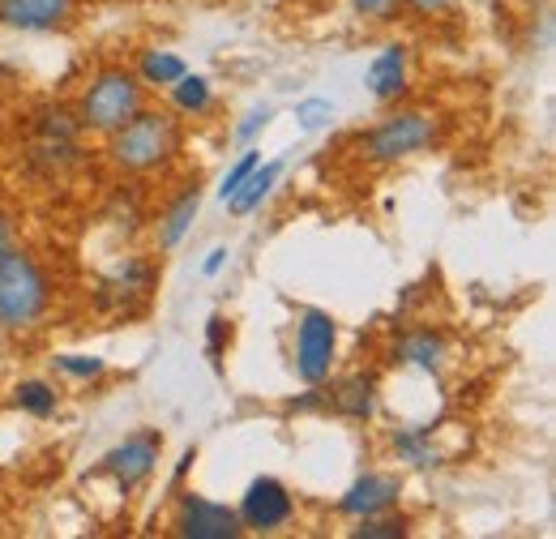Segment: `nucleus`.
I'll return each mask as SVG.
<instances>
[{
    "mask_svg": "<svg viewBox=\"0 0 556 539\" xmlns=\"http://www.w3.org/2000/svg\"><path fill=\"white\" fill-rule=\"evenodd\" d=\"M185 154V121L172 108L146 103L116 134L103 137V163L121 180H154L167 176Z\"/></svg>",
    "mask_w": 556,
    "mask_h": 539,
    "instance_id": "nucleus-1",
    "label": "nucleus"
},
{
    "mask_svg": "<svg viewBox=\"0 0 556 539\" xmlns=\"http://www.w3.org/2000/svg\"><path fill=\"white\" fill-rule=\"evenodd\" d=\"M56 309V278L35 249L13 240L0 249V335H35Z\"/></svg>",
    "mask_w": 556,
    "mask_h": 539,
    "instance_id": "nucleus-2",
    "label": "nucleus"
},
{
    "mask_svg": "<svg viewBox=\"0 0 556 539\" xmlns=\"http://www.w3.org/2000/svg\"><path fill=\"white\" fill-rule=\"evenodd\" d=\"M150 103V90L138 82V73L129 65H103L86 77V86L77 90L73 99V112H77V125L81 134L90 137H108L116 134L138 108Z\"/></svg>",
    "mask_w": 556,
    "mask_h": 539,
    "instance_id": "nucleus-3",
    "label": "nucleus"
},
{
    "mask_svg": "<svg viewBox=\"0 0 556 539\" xmlns=\"http://www.w3.org/2000/svg\"><path fill=\"white\" fill-rule=\"evenodd\" d=\"M441 141V121L424 108H399L386 112L372 129L355 137V154L372 167H399V163H412L419 154L437 150Z\"/></svg>",
    "mask_w": 556,
    "mask_h": 539,
    "instance_id": "nucleus-4",
    "label": "nucleus"
},
{
    "mask_svg": "<svg viewBox=\"0 0 556 539\" xmlns=\"http://www.w3.org/2000/svg\"><path fill=\"white\" fill-rule=\"evenodd\" d=\"M339 368V317L321 304L295 313L291 326V373L300 386H326Z\"/></svg>",
    "mask_w": 556,
    "mask_h": 539,
    "instance_id": "nucleus-5",
    "label": "nucleus"
},
{
    "mask_svg": "<svg viewBox=\"0 0 556 539\" xmlns=\"http://www.w3.org/2000/svg\"><path fill=\"white\" fill-rule=\"evenodd\" d=\"M236 514H240V527L244 536H282L295 527L300 518V501L291 492L287 479L278 475H253L236 501Z\"/></svg>",
    "mask_w": 556,
    "mask_h": 539,
    "instance_id": "nucleus-6",
    "label": "nucleus"
},
{
    "mask_svg": "<svg viewBox=\"0 0 556 539\" xmlns=\"http://www.w3.org/2000/svg\"><path fill=\"white\" fill-rule=\"evenodd\" d=\"M159 459H163V433L159 428H138V433H129V437H121L116 446L103 450L94 475L112 479L116 492L129 497L134 488H141L150 475L159 472Z\"/></svg>",
    "mask_w": 556,
    "mask_h": 539,
    "instance_id": "nucleus-7",
    "label": "nucleus"
},
{
    "mask_svg": "<svg viewBox=\"0 0 556 539\" xmlns=\"http://www.w3.org/2000/svg\"><path fill=\"white\" fill-rule=\"evenodd\" d=\"M154 287H159V266H154L150 258H141V253H129L125 262L112 266V274H103L94 304H99L103 313L134 317V313L146 309V300H150Z\"/></svg>",
    "mask_w": 556,
    "mask_h": 539,
    "instance_id": "nucleus-8",
    "label": "nucleus"
},
{
    "mask_svg": "<svg viewBox=\"0 0 556 539\" xmlns=\"http://www.w3.org/2000/svg\"><path fill=\"white\" fill-rule=\"evenodd\" d=\"M172 536L180 539H240V514L227 501H214L202 492H176L172 510Z\"/></svg>",
    "mask_w": 556,
    "mask_h": 539,
    "instance_id": "nucleus-9",
    "label": "nucleus"
},
{
    "mask_svg": "<svg viewBox=\"0 0 556 539\" xmlns=\"http://www.w3.org/2000/svg\"><path fill=\"white\" fill-rule=\"evenodd\" d=\"M321 394H326V411L334 419L368 424L381 406V373L377 368H351L343 377H330L321 386Z\"/></svg>",
    "mask_w": 556,
    "mask_h": 539,
    "instance_id": "nucleus-10",
    "label": "nucleus"
},
{
    "mask_svg": "<svg viewBox=\"0 0 556 539\" xmlns=\"http://www.w3.org/2000/svg\"><path fill=\"white\" fill-rule=\"evenodd\" d=\"M403 501V479L390 472H364L355 475L348 488L339 492L334 501V514L348 518V523H359V518H372V514H386Z\"/></svg>",
    "mask_w": 556,
    "mask_h": 539,
    "instance_id": "nucleus-11",
    "label": "nucleus"
},
{
    "mask_svg": "<svg viewBox=\"0 0 556 539\" xmlns=\"http://www.w3.org/2000/svg\"><path fill=\"white\" fill-rule=\"evenodd\" d=\"M364 90H368L372 103H381V108L403 103V99L412 95V48L399 43V39L381 43V52L364 68Z\"/></svg>",
    "mask_w": 556,
    "mask_h": 539,
    "instance_id": "nucleus-12",
    "label": "nucleus"
},
{
    "mask_svg": "<svg viewBox=\"0 0 556 539\" xmlns=\"http://www.w3.org/2000/svg\"><path fill=\"white\" fill-rule=\"evenodd\" d=\"M81 0H0V26L13 35H56L77 17Z\"/></svg>",
    "mask_w": 556,
    "mask_h": 539,
    "instance_id": "nucleus-13",
    "label": "nucleus"
},
{
    "mask_svg": "<svg viewBox=\"0 0 556 539\" xmlns=\"http://www.w3.org/2000/svg\"><path fill=\"white\" fill-rule=\"evenodd\" d=\"M390 364L399 368H416L424 377H441L450 364V338L441 335L437 326H412L394 338L390 347Z\"/></svg>",
    "mask_w": 556,
    "mask_h": 539,
    "instance_id": "nucleus-14",
    "label": "nucleus"
},
{
    "mask_svg": "<svg viewBox=\"0 0 556 539\" xmlns=\"http://www.w3.org/2000/svg\"><path fill=\"white\" fill-rule=\"evenodd\" d=\"M202 198H206L202 185L189 180L172 202L154 214L150 231H154V249H159V253H176V249L189 240V231H193V223H198V214H202Z\"/></svg>",
    "mask_w": 556,
    "mask_h": 539,
    "instance_id": "nucleus-15",
    "label": "nucleus"
},
{
    "mask_svg": "<svg viewBox=\"0 0 556 539\" xmlns=\"http://www.w3.org/2000/svg\"><path fill=\"white\" fill-rule=\"evenodd\" d=\"M390 459L412 472H437L445 463V450L437 446V424H394L390 428Z\"/></svg>",
    "mask_w": 556,
    "mask_h": 539,
    "instance_id": "nucleus-16",
    "label": "nucleus"
},
{
    "mask_svg": "<svg viewBox=\"0 0 556 539\" xmlns=\"http://www.w3.org/2000/svg\"><path fill=\"white\" fill-rule=\"evenodd\" d=\"M282 172H287V163L282 159H262L249 176H244V185L227 198V218H253L262 205L275 198V189L282 185Z\"/></svg>",
    "mask_w": 556,
    "mask_h": 539,
    "instance_id": "nucleus-17",
    "label": "nucleus"
},
{
    "mask_svg": "<svg viewBox=\"0 0 556 539\" xmlns=\"http://www.w3.org/2000/svg\"><path fill=\"white\" fill-rule=\"evenodd\" d=\"M167 108L189 125V121H210L214 112H218V90H214V82H210L206 73H185V77H176L167 90Z\"/></svg>",
    "mask_w": 556,
    "mask_h": 539,
    "instance_id": "nucleus-18",
    "label": "nucleus"
},
{
    "mask_svg": "<svg viewBox=\"0 0 556 539\" xmlns=\"http://www.w3.org/2000/svg\"><path fill=\"white\" fill-rule=\"evenodd\" d=\"M134 73H138V82L150 90V95H163L176 77H185L189 73V61L180 57V52H172V48H141L138 57H134Z\"/></svg>",
    "mask_w": 556,
    "mask_h": 539,
    "instance_id": "nucleus-19",
    "label": "nucleus"
},
{
    "mask_svg": "<svg viewBox=\"0 0 556 539\" xmlns=\"http://www.w3.org/2000/svg\"><path fill=\"white\" fill-rule=\"evenodd\" d=\"M9 403H13V411H22V415H30V419H52V415L61 411V390H56V381H48V377H22V381L9 390Z\"/></svg>",
    "mask_w": 556,
    "mask_h": 539,
    "instance_id": "nucleus-20",
    "label": "nucleus"
},
{
    "mask_svg": "<svg viewBox=\"0 0 556 539\" xmlns=\"http://www.w3.org/2000/svg\"><path fill=\"white\" fill-rule=\"evenodd\" d=\"M30 134L43 137V141H81V137H86L81 125H77L73 103H43V108H35Z\"/></svg>",
    "mask_w": 556,
    "mask_h": 539,
    "instance_id": "nucleus-21",
    "label": "nucleus"
},
{
    "mask_svg": "<svg viewBox=\"0 0 556 539\" xmlns=\"http://www.w3.org/2000/svg\"><path fill=\"white\" fill-rule=\"evenodd\" d=\"M26 159H30V167H39L48 176H61L77 163H86V150H81V141H43V137H35Z\"/></svg>",
    "mask_w": 556,
    "mask_h": 539,
    "instance_id": "nucleus-22",
    "label": "nucleus"
},
{
    "mask_svg": "<svg viewBox=\"0 0 556 539\" xmlns=\"http://www.w3.org/2000/svg\"><path fill=\"white\" fill-rule=\"evenodd\" d=\"M52 368H56V377L77 381V386H90V381H103L108 377V360L103 355H90V351H56L52 355Z\"/></svg>",
    "mask_w": 556,
    "mask_h": 539,
    "instance_id": "nucleus-23",
    "label": "nucleus"
},
{
    "mask_svg": "<svg viewBox=\"0 0 556 539\" xmlns=\"http://www.w3.org/2000/svg\"><path fill=\"white\" fill-rule=\"evenodd\" d=\"M412 527H416V518L403 514V510L394 505V510H386V514L359 518V523L351 527V539H407L412 536Z\"/></svg>",
    "mask_w": 556,
    "mask_h": 539,
    "instance_id": "nucleus-24",
    "label": "nucleus"
},
{
    "mask_svg": "<svg viewBox=\"0 0 556 539\" xmlns=\"http://www.w3.org/2000/svg\"><path fill=\"white\" fill-rule=\"evenodd\" d=\"M334 121H339V103L330 95H308L295 103V129L304 134H326Z\"/></svg>",
    "mask_w": 556,
    "mask_h": 539,
    "instance_id": "nucleus-25",
    "label": "nucleus"
},
{
    "mask_svg": "<svg viewBox=\"0 0 556 539\" xmlns=\"http://www.w3.org/2000/svg\"><path fill=\"white\" fill-rule=\"evenodd\" d=\"M103 218H112L116 227H125V218H129V231H138L141 218H146L138 189H134V185H116L112 198H108V205H103Z\"/></svg>",
    "mask_w": 556,
    "mask_h": 539,
    "instance_id": "nucleus-26",
    "label": "nucleus"
},
{
    "mask_svg": "<svg viewBox=\"0 0 556 539\" xmlns=\"http://www.w3.org/2000/svg\"><path fill=\"white\" fill-rule=\"evenodd\" d=\"M262 163V150H253V146H240V154L227 163V172H223V180H218V202H227L240 185H244V176L253 172Z\"/></svg>",
    "mask_w": 556,
    "mask_h": 539,
    "instance_id": "nucleus-27",
    "label": "nucleus"
},
{
    "mask_svg": "<svg viewBox=\"0 0 556 539\" xmlns=\"http://www.w3.org/2000/svg\"><path fill=\"white\" fill-rule=\"evenodd\" d=\"M270 121H275V108H270V103H253V108L236 121V129H231L236 146H257V137L270 129Z\"/></svg>",
    "mask_w": 556,
    "mask_h": 539,
    "instance_id": "nucleus-28",
    "label": "nucleus"
},
{
    "mask_svg": "<svg viewBox=\"0 0 556 539\" xmlns=\"http://www.w3.org/2000/svg\"><path fill=\"white\" fill-rule=\"evenodd\" d=\"M227 347H231V322L223 317V313H210L206 317V360L214 373H223L227 364H223V355H227Z\"/></svg>",
    "mask_w": 556,
    "mask_h": 539,
    "instance_id": "nucleus-29",
    "label": "nucleus"
},
{
    "mask_svg": "<svg viewBox=\"0 0 556 539\" xmlns=\"http://www.w3.org/2000/svg\"><path fill=\"white\" fill-rule=\"evenodd\" d=\"M351 13L364 22H394L403 13V0H351Z\"/></svg>",
    "mask_w": 556,
    "mask_h": 539,
    "instance_id": "nucleus-30",
    "label": "nucleus"
},
{
    "mask_svg": "<svg viewBox=\"0 0 556 539\" xmlns=\"http://www.w3.org/2000/svg\"><path fill=\"white\" fill-rule=\"evenodd\" d=\"M458 0H403V13H412L419 22H428V17H441L445 9H454Z\"/></svg>",
    "mask_w": 556,
    "mask_h": 539,
    "instance_id": "nucleus-31",
    "label": "nucleus"
},
{
    "mask_svg": "<svg viewBox=\"0 0 556 539\" xmlns=\"http://www.w3.org/2000/svg\"><path fill=\"white\" fill-rule=\"evenodd\" d=\"M231 266V249L227 245H214V249H206V258H202V278H218L223 270Z\"/></svg>",
    "mask_w": 556,
    "mask_h": 539,
    "instance_id": "nucleus-32",
    "label": "nucleus"
},
{
    "mask_svg": "<svg viewBox=\"0 0 556 539\" xmlns=\"http://www.w3.org/2000/svg\"><path fill=\"white\" fill-rule=\"evenodd\" d=\"M13 240H17V218H13V210L0 205V249H9Z\"/></svg>",
    "mask_w": 556,
    "mask_h": 539,
    "instance_id": "nucleus-33",
    "label": "nucleus"
},
{
    "mask_svg": "<svg viewBox=\"0 0 556 539\" xmlns=\"http://www.w3.org/2000/svg\"><path fill=\"white\" fill-rule=\"evenodd\" d=\"M193 463H198V446H189V450L180 454V463H176V472H172V484H176V488H180V479L189 475V467H193Z\"/></svg>",
    "mask_w": 556,
    "mask_h": 539,
    "instance_id": "nucleus-34",
    "label": "nucleus"
},
{
    "mask_svg": "<svg viewBox=\"0 0 556 539\" xmlns=\"http://www.w3.org/2000/svg\"><path fill=\"white\" fill-rule=\"evenodd\" d=\"M0 492H4V472H0Z\"/></svg>",
    "mask_w": 556,
    "mask_h": 539,
    "instance_id": "nucleus-35",
    "label": "nucleus"
}]
</instances>
